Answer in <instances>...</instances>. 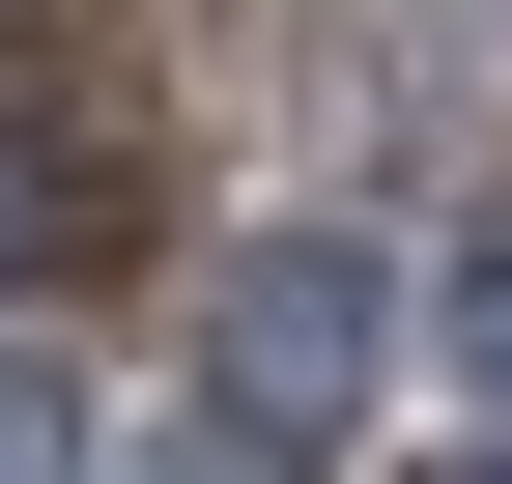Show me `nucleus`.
Returning a JSON list of instances; mask_svg holds the SVG:
<instances>
[{"instance_id": "obj_1", "label": "nucleus", "mask_w": 512, "mask_h": 484, "mask_svg": "<svg viewBox=\"0 0 512 484\" xmlns=\"http://www.w3.org/2000/svg\"><path fill=\"white\" fill-rule=\"evenodd\" d=\"M143 257V114L114 57H0V285H114Z\"/></svg>"}, {"instance_id": "obj_2", "label": "nucleus", "mask_w": 512, "mask_h": 484, "mask_svg": "<svg viewBox=\"0 0 512 484\" xmlns=\"http://www.w3.org/2000/svg\"><path fill=\"white\" fill-rule=\"evenodd\" d=\"M342 371H370V257H256V314H228V428H313Z\"/></svg>"}, {"instance_id": "obj_3", "label": "nucleus", "mask_w": 512, "mask_h": 484, "mask_svg": "<svg viewBox=\"0 0 512 484\" xmlns=\"http://www.w3.org/2000/svg\"><path fill=\"white\" fill-rule=\"evenodd\" d=\"M0 484H86V456H57V371H0Z\"/></svg>"}, {"instance_id": "obj_4", "label": "nucleus", "mask_w": 512, "mask_h": 484, "mask_svg": "<svg viewBox=\"0 0 512 484\" xmlns=\"http://www.w3.org/2000/svg\"><path fill=\"white\" fill-rule=\"evenodd\" d=\"M456 342H484V399H512V257H484V285H456Z\"/></svg>"}]
</instances>
